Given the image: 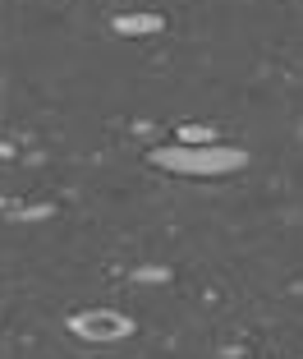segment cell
<instances>
[{
	"label": "cell",
	"instance_id": "6da1fadb",
	"mask_svg": "<svg viewBox=\"0 0 303 359\" xmlns=\"http://www.w3.org/2000/svg\"><path fill=\"white\" fill-rule=\"evenodd\" d=\"M152 161L184 180H216V175H230V170H244L248 152L225 148V143H170V148H152Z\"/></svg>",
	"mask_w": 303,
	"mask_h": 359
},
{
	"label": "cell",
	"instance_id": "3957f363",
	"mask_svg": "<svg viewBox=\"0 0 303 359\" xmlns=\"http://www.w3.org/2000/svg\"><path fill=\"white\" fill-rule=\"evenodd\" d=\"M161 28H166L161 14H120V19H115L120 37H152V32H161Z\"/></svg>",
	"mask_w": 303,
	"mask_h": 359
},
{
	"label": "cell",
	"instance_id": "7a4b0ae2",
	"mask_svg": "<svg viewBox=\"0 0 303 359\" xmlns=\"http://www.w3.org/2000/svg\"><path fill=\"white\" fill-rule=\"evenodd\" d=\"M69 332L83 341H125L134 332V318L120 313V309H87V313H73L69 318Z\"/></svg>",
	"mask_w": 303,
	"mask_h": 359
},
{
	"label": "cell",
	"instance_id": "277c9868",
	"mask_svg": "<svg viewBox=\"0 0 303 359\" xmlns=\"http://www.w3.org/2000/svg\"><path fill=\"white\" fill-rule=\"evenodd\" d=\"M179 143H216V134L207 125H184L179 129Z\"/></svg>",
	"mask_w": 303,
	"mask_h": 359
},
{
	"label": "cell",
	"instance_id": "5b68a950",
	"mask_svg": "<svg viewBox=\"0 0 303 359\" xmlns=\"http://www.w3.org/2000/svg\"><path fill=\"white\" fill-rule=\"evenodd\" d=\"M166 267H143V272H138V281H166Z\"/></svg>",
	"mask_w": 303,
	"mask_h": 359
}]
</instances>
